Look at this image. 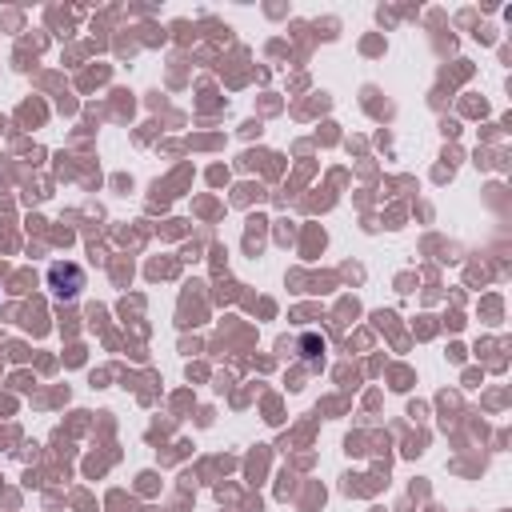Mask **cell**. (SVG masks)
Masks as SVG:
<instances>
[{
    "instance_id": "obj_1",
    "label": "cell",
    "mask_w": 512,
    "mask_h": 512,
    "mask_svg": "<svg viewBox=\"0 0 512 512\" xmlns=\"http://www.w3.org/2000/svg\"><path fill=\"white\" fill-rule=\"evenodd\" d=\"M48 292L60 300V304H72L80 292H84V268L72 264V260H56L48 268Z\"/></svg>"
},
{
    "instance_id": "obj_2",
    "label": "cell",
    "mask_w": 512,
    "mask_h": 512,
    "mask_svg": "<svg viewBox=\"0 0 512 512\" xmlns=\"http://www.w3.org/2000/svg\"><path fill=\"white\" fill-rule=\"evenodd\" d=\"M296 352H300V360L316 372L320 364H324V352H328V340L320 336V332H300L296 336Z\"/></svg>"
}]
</instances>
